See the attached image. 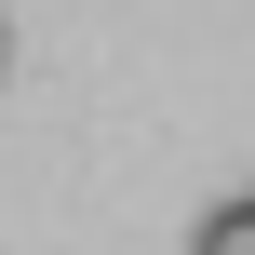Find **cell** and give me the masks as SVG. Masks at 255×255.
<instances>
[{
	"label": "cell",
	"mask_w": 255,
	"mask_h": 255,
	"mask_svg": "<svg viewBox=\"0 0 255 255\" xmlns=\"http://www.w3.org/2000/svg\"><path fill=\"white\" fill-rule=\"evenodd\" d=\"M188 255H255V188H242V202H215V215H202V242H188Z\"/></svg>",
	"instance_id": "cell-1"
},
{
	"label": "cell",
	"mask_w": 255,
	"mask_h": 255,
	"mask_svg": "<svg viewBox=\"0 0 255 255\" xmlns=\"http://www.w3.org/2000/svg\"><path fill=\"white\" fill-rule=\"evenodd\" d=\"M0 54H13V27H0Z\"/></svg>",
	"instance_id": "cell-2"
}]
</instances>
